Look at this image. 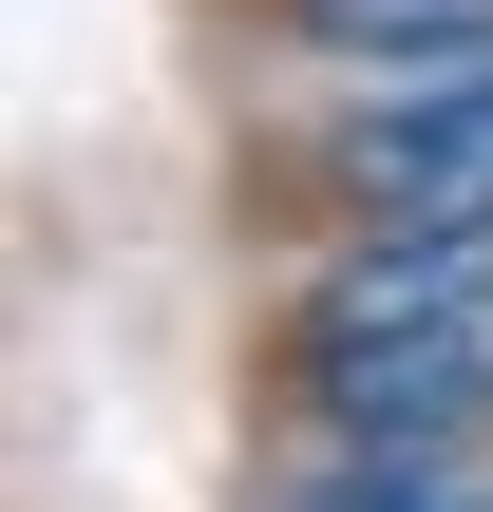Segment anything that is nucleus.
I'll return each instance as SVG.
<instances>
[{"instance_id": "nucleus-1", "label": "nucleus", "mask_w": 493, "mask_h": 512, "mask_svg": "<svg viewBox=\"0 0 493 512\" xmlns=\"http://www.w3.org/2000/svg\"><path fill=\"white\" fill-rule=\"evenodd\" d=\"M304 456H493V228H323L266 304Z\"/></svg>"}, {"instance_id": "nucleus-2", "label": "nucleus", "mask_w": 493, "mask_h": 512, "mask_svg": "<svg viewBox=\"0 0 493 512\" xmlns=\"http://www.w3.org/2000/svg\"><path fill=\"white\" fill-rule=\"evenodd\" d=\"M304 190H323V228H493V57L323 114Z\"/></svg>"}, {"instance_id": "nucleus-3", "label": "nucleus", "mask_w": 493, "mask_h": 512, "mask_svg": "<svg viewBox=\"0 0 493 512\" xmlns=\"http://www.w3.org/2000/svg\"><path fill=\"white\" fill-rule=\"evenodd\" d=\"M266 38L323 57V76H361V95H399V76H475L493 0H266Z\"/></svg>"}, {"instance_id": "nucleus-4", "label": "nucleus", "mask_w": 493, "mask_h": 512, "mask_svg": "<svg viewBox=\"0 0 493 512\" xmlns=\"http://www.w3.org/2000/svg\"><path fill=\"white\" fill-rule=\"evenodd\" d=\"M266 512H493V456H304L285 437Z\"/></svg>"}]
</instances>
